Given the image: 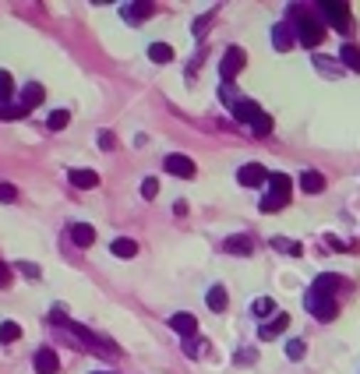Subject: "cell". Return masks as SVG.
I'll use <instances>...</instances> for the list:
<instances>
[{
	"mask_svg": "<svg viewBox=\"0 0 360 374\" xmlns=\"http://www.w3.org/2000/svg\"><path fill=\"white\" fill-rule=\"evenodd\" d=\"M21 339V325L18 321H4L0 325V343H18Z\"/></svg>",
	"mask_w": 360,
	"mask_h": 374,
	"instance_id": "cell-25",
	"label": "cell"
},
{
	"mask_svg": "<svg viewBox=\"0 0 360 374\" xmlns=\"http://www.w3.org/2000/svg\"><path fill=\"white\" fill-rule=\"evenodd\" d=\"M110 251H113L117 258H134V255H138V244H134L131 237H117V240L110 244Z\"/></svg>",
	"mask_w": 360,
	"mask_h": 374,
	"instance_id": "cell-20",
	"label": "cell"
},
{
	"mask_svg": "<svg viewBox=\"0 0 360 374\" xmlns=\"http://www.w3.org/2000/svg\"><path fill=\"white\" fill-rule=\"evenodd\" d=\"M272 247H275V251H286V255H300V244L282 240V237H275V240H272Z\"/></svg>",
	"mask_w": 360,
	"mask_h": 374,
	"instance_id": "cell-31",
	"label": "cell"
},
{
	"mask_svg": "<svg viewBox=\"0 0 360 374\" xmlns=\"http://www.w3.org/2000/svg\"><path fill=\"white\" fill-rule=\"evenodd\" d=\"M223 102H230V109L240 102V95H237V89H233V82H223Z\"/></svg>",
	"mask_w": 360,
	"mask_h": 374,
	"instance_id": "cell-32",
	"label": "cell"
},
{
	"mask_svg": "<svg viewBox=\"0 0 360 374\" xmlns=\"http://www.w3.org/2000/svg\"><path fill=\"white\" fill-rule=\"evenodd\" d=\"M71 240H75L78 247H92V244H95V230H92L89 223H75V226H71Z\"/></svg>",
	"mask_w": 360,
	"mask_h": 374,
	"instance_id": "cell-17",
	"label": "cell"
},
{
	"mask_svg": "<svg viewBox=\"0 0 360 374\" xmlns=\"http://www.w3.org/2000/svg\"><path fill=\"white\" fill-rule=\"evenodd\" d=\"M290 28H293L297 43L307 46V50L322 46V39H325V21H322V14H314V11L304 7V4H293V7H290Z\"/></svg>",
	"mask_w": 360,
	"mask_h": 374,
	"instance_id": "cell-1",
	"label": "cell"
},
{
	"mask_svg": "<svg viewBox=\"0 0 360 374\" xmlns=\"http://www.w3.org/2000/svg\"><path fill=\"white\" fill-rule=\"evenodd\" d=\"M269 187L272 191L262 198V212H265V215L279 212L282 205H290V191H293V184H290L286 173H269Z\"/></svg>",
	"mask_w": 360,
	"mask_h": 374,
	"instance_id": "cell-2",
	"label": "cell"
},
{
	"mask_svg": "<svg viewBox=\"0 0 360 374\" xmlns=\"http://www.w3.org/2000/svg\"><path fill=\"white\" fill-rule=\"evenodd\" d=\"M226 255H255V237L251 233H237V237H226Z\"/></svg>",
	"mask_w": 360,
	"mask_h": 374,
	"instance_id": "cell-10",
	"label": "cell"
},
{
	"mask_svg": "<svg viewBox=\"0 0 360 374\" xmlns=\"http://www.w3.org/2000/svg\"><path fill=\"white\" fill-rule=\"evenodd\" d=\"M244 64H248V53H244L240 46H230V50L223 53V64H219V75H223V82H233V78L244 71Z\"/></svg>",
	"mask_w": 360,
	"mask_h": 374,
	"instance_id": "cell-5",
	"label": "cell"
},
{
	"mask_svg": "<svg viewBox=\"0 0 360 374\" xmlns=\"http://www.w3.org/2000/svg\"><path fill=\"white\" fill-rule=\"evenodd\" d=\"M205 304H208V311H226V304H230L226 286H212V289H208V296H205Z\"/></svg>",
	"mask_w": 360,
	"mask_h": 374,
	"instance_id": "cell-21",
	"label": "cell"
},
{
	"mask_svg": "<svg viewBox=\"0 0 360 374\" xmlns=\"http://www.w3.org/2000/svg\"><path fill=\"white\" fill-rule=\"evenodd\" d=\"M142 194H145V198H156V194H159V181H156V177H145V181H142Z\"/></svg>",
	"mask_w": 360,
	"mask_h": 374,
	"instance_id": "cell-34",
	"label": "cell"
},
{
	"mask_svg": "<svg viewBox=\"0 0 360 374\" xmlns=\"http://www.w3.org/2000/svg\"><path fill=\"white\" fill-rule=\"evenodd\" d=\"M293 43H297V39H293V28H290V25H275V28H272V46H275V50L286 53Z\"/></svg>",
	"mask_w": 360,
	"mask_h": 374,
	"instance_id": "cell-16",
	"label": "cell"
},
{
	"mask_svg": "<svg viewBox=\"0 0 360 374\" xmlns=\"http://www.w3.org/2000/svg\"><path fill=\"white\" fill-rule=\"evenodd\" d=\"M184 353H187V357H198V343H194V339H184Z\"/></svg>",
	"mask_w": 360,
	"mask_h": 374,
	"instance_id": "cell-37",
	"label": "cell"
},
{
	"mask_svg": "<svg viewBox=\"0 0 360 374\" xmlns=\"http://www.w3.org/2000/svg\"><path fill=\"white\" fill-rule=\"evenodd\" d=\"M318 14H322V21H329L332 28L350 32V7H346V4H318Z\"/></svg>",
	"mask_w": 360,
	"mask_h": 374,
	"instance_id": "cell-4",
	"label": "cell"
},
{
	"mask_svg": "<svg viewBox=\"0 0 360 374\" xmlns=\"http://www.w3.org/2000/svg\"><path fill=\"white\" fill-rule=\"evenodd\" d=\"M300 187H304L307 194H322V191H325V177H322L318 170H304V173H300Z\"/></svg>",
	"mask_w": 360,
	"mask_h": 374,
	"instance_id": "cell-18",
	"label": "cell"
},
{
	"mask_svg": "<svg viewBox=\"0 0 360 374\" xmlns=\"http://www.w3.org/2000/svg\"><path fill=\"white\" fill-rule=\"evenodd\" d=\"M170 328H174L177 336H184V339H191V336L198 332V318H194V314H187V311H180V314L170 318Z\"/></svg>",
	"mask_w": 360,
	"mask_h": 374,
	"instance_id": "cell-11",
	"label": "cell"
},
{
	"mask_svg": "<svg viewBox=\"0 0 360 374\" xmlns=\"http://www.w3.org/2000/svg\"><path fill=\"white\" fill-rule=\"evenodd\" d=\"M11 95H14V82H11L7 71H0V102H7Z\"/></svg>",
	"mask_w": 360,
	"mask_h": 374,
	"instance_id": "cell-28",
	"label": "cell"
},
{
	"mask_svg": "<svg viewBox=\"0 0 360 374\" xmlns=\"http://www.w3.org/2000/svg\"><path fill=\"white\" fill-rule=\"evenodd\" d=\"M95 374H110V371H95Z\"/></svg>",
	"mask_w": 360,
	"mask_h": 374,
	"instance_id": "cell-39",
	"label": "cell"
},
{
	"mask_svg": "<svg viewBox=\"0 0 360 374\" xmlns=\"http://www.w3.org/2000/svg\"><path fill=\"white\" fill-rule=\"evenodd\" d=\"M339 60H343L350 71H360V46L346 43V46H343V53H339Z\"/></svg>",
	"mask_w": 360,
	"mask_h": 374,
	"instance_id": "cell-22",
	"label": "cell"
},
{
	"mask_svg": "<svg viewBox=\"0 0 360 374\" xmlns=\"http://www.w3.org/2000/svg\"><path fill=\"white\" fill-rule=\"evenodd\" d=\"M99 149L102 152H113L117 149V134L113 131H99Z\"/></svg>",
	"mask_w": 360,
	"mask_h": 374,
	"instance_id": "cell-30",
	"label": "cell"
},
{
	"mask_svg": "<svg viewBox=\"0 0 360 374\" xmlns=\"http://www.w3.org/2000/svg\"><path fill=\"white\" fill-rule=\"evenodd\" d=\"M339 286H343V276H336V272H322V276L314 279V286H311V289H318V293L332 296V293H336Z\"/></svg>",
	"mask_w": 360,
	"mask_h": 374,
	"instance_id": "cell-15",
	"label": "cell"
},
{
	"mask_svg": "<svg viewBox=\"0 0 360 374\" xmlns=\"http://www.w3.org/2000/svg\"><path fill=\"white\" fill-rule=\"evenodd\" d=\"M43 99H46V89H43L39 82H28V85L21 89V106H25V109H32V106H39Z\"/></svg>",
	"mask_w": 360,
	"mask_h": 374,
	"instance_id": "cell-13",
	"label": "cell"
},
{
	"mask_svg": "<svg viewBox=\"0 0 360 374\" xmlns=\"http://www.w3.org/2000/svg\"><path fill=\"white\" fill-rule=\"evenodd\" d=\"M304 307L318 318V321H332L336 314H339V304H336V296H325V293H318V289H307V296H304Z\"/></svg>",
	"mask_w": 360,
	"mask_h": 374,
	"instance_id": "cell-3",
	"label": "cell"
},
{
	"mask_svg": "<svg viewBox=\"0 0 360 374\" xmlns=\"http://www.w3.org/2000/svg\"><path fill=\"white\" fill-rule=\"evenodd\" d=\"M7 282H11V272H7V265L0 262V286H7Z\"/></svg>",
	"mask_w": 360,
	"mask_h": 374,
	"instance_id": "cell-38",
	"label": "cell"
},
{
	"mask_svg": "<svg viewBox=\"0 0 360 374\" xmlns=\"http://www.w3.org/2000/svg\"><path fill=\"white\" fill-rule=\"evenodd\" d=\"M152 14V4H127L124 7V18L127 21H138V18H149Z\"/></svg>",
	"mask_w": 360,
	"mask_h": 374,
	"instance_id": "cell-24",
	"label": "cell"
},
{
	"mask_svg": "<svg viewBox=\"0 0 360 374\" xmlns=\"http://www.w3.org/2000/svg\"><path fill=\"white\" fill-rule=\"evenodd\" d=\"M163 166H166L170 177H180V181H191V177H194V163H191L187 156H180V152H170V156L163 159Z\"/></svg>",
	"mask_w": 360,
	"mask_h": 374,
	"instance_id": "cell-6",
	"label": "cell"
},
{
	"mask_svg": "<svg viewBox=\"0 0 360 374\" xmlns=\"http://www.w3.org/2000/svg\"><path fill=\"white\" fill-rule=\"evenodd\" d=\"M25 113H28V109H25L21 102H18V106H14V102H0V120H18V117H25Z\"/></svg>",
	"mask_w": 360,
	"mask_h": 374,
	"instance_id": "cell-26",
	"label": "cell"
},
{
	"mask_svg": "<svg viewBox=\"0 0 360 374\" xmlns=\"http://www.w3.org/2000/svg\"><path fill=\"white\" fill-rule=\"evenodd\" d=\"M286 328H290V314L282 311V314H275L272 321H265V325L258 328V339H262V343H269V339H275V336H282Z\"/></svg>",
	"mask_w": 360,
	"mask_h": 374,
	"instance_id": "cell-9",
	"label": "cell"
},
{
	"mask_svg": "<svg viewBox=\"0 0 360 374\" xmlns=\"http://www.w3.org/2000/svg\"><path fill=\"white\" fill-rule=\"evenodd\" d=\"M68 181L75 187H82V191H92V187H99V173L95 170H71Z\"/></svg>",
	"mask_w": 360,
	"mask_h": 374,
	"instance_id": "cell-14",
	"label": "cell"
},
{
	"mask_svg": "<svg viewBox=\"0 0 360 374\" xmlns=\"http://www.w3.org/2000/svg\"><path fill=\"white\" fill-rule=\"evenodd\" d=\"M237 181H240V187H262L265 181H269V170L258 166V163H248V166H240Z\"/></svg>",
	"mask_w": 360,
	"mask_h": 374,
	"instance_id": "cell-7",
	"label": "cell"
},
{
	"mask_svg": "<svg viewBox=\"0 0 360 374\" xmlns=\"http://www.w3.org/2000/svg\"><path fill=\"white\" fill-rule=\"evenodd\" d=\"M18 269H21L25 276H32V279L39 276V265H32V262H18Z\"/></svg>",
	"mask_w": 360,
	"mask_h": 374,
	"instance_id": "cell-36",
	"label": "cell"
},
{
	"mask_svg": "<svg viewBox=\"0 0 360 374\" xmlns=\"http://www.w3.org/2000/svg\"><path fill=\"white\" fill-rule=\"evenodd\" d=\"M14 198H18V191H14V187H11V184H0V201H14Z\"/></svg>",
	"mask_w": 360,
	"mask_h": 374,
	"instance_id": "cell-35",
	"label": "cell"
},
{
	"mask_svg": "<svg viewBox=\"0 0 360 374\" xmlns=\"http://www.w3.org/2000/svg\"><path fill=\"white\" fill-rule=\"evenodd\" d=\"M258 117H262V106L251 102V99H240V102L233 106V120H240V124H255Z\"/></svg>",
	"mask_w": 360,
	"mask_h": 374,
	"instance_id": "cell-12",
	"label": "cell"
},
{
	"mask_svg": "<svg viewBox=\"0 0 360 374\" xmlns=\"http://www.w3.org/2000/svg\"><path fill=\"white\" fill-rule=\"evenodd\" d=\"M149 60L152 64H170L174 60V46L170 43H152L149 46Z\"/></svg>",
	"mask_w": 360,
	"mask_h": 374,
	"instance_id": "cell-19",
	"label": "cell"
},
{
	"mask_svg": "<svg viewBox=\"0 0 360 374\" xmlns=\"http://www.w3.org/2000/svg\"><path fill=\"white\" fill-rule=\"evenodd\" d=\"M251 131H255V134H262V138H265V134H269V131H272V117H269V113H262V117H258V120H255V124H251Z\"/></svg>",
	"mask_w": 360,
	"mask_h": 374,
	"instance_id": "cell-29",
	"label": "cell"
},
{
	"mask_svg": "<svg viewBox=\"0 0 360 374\" xmlns=\"http://www.w3.org/2000/svg\"><path fill=\"white\" fill-rule=\"evenodd\" d=\"M272 311H275V304H272L269 296H262V300L251 304V314H255V318H265V314H272Z\"/></svg>",
	"mask_w": 360,
	"mask_h": 374,
	"instance_id": "cell-27",
	"label": "cell"
},
{
	"mask_svg": "<svg viewBox=\"0 0 360 374\" xmlns=\"http://www.w3.org/2000/svg\"><path fill=\"white\" fill-rule=\"evenodd\" d=\"M68 124H71V113H68V109H53V113L46 117V127H50V131H64Z\"/></svg>",
	"mask_w": 360,
	"mask_h": 374,
	"instance_id": "cell-23",
	"label": "cell"
},
{
	"mask_svg": "<svg viewBox=\"0 0 360 374\" xmlns=\"http://www.w3.org/2000/svg\"><path fill=\"white\" fill-rule=\"evenodd\" d=\"M32 364H36V374H57V371H60V360H57V353H53L50 346L36 350Z\"/></svg>",
	"mask_w": 360,
	"mask_h": 374,
	"instance_id": "cell-8",
	"label": "cell"
},
{
	"mask_svg": "<svg viewBox=\"0 0 360 374\" xmlns=\"http://www.w3.org/2000/svg\"><path fill=\"white\" fill-rule=\"evenodd\" d=\"M286 357H290V360H300V357H304V343H300V339H290V343H286Z\"/></svg>",
	"mask_w": 360,
	"mask_h": 374,
	"instance_id": "cell-33",
	"label": "cell"
}]
</instances>
